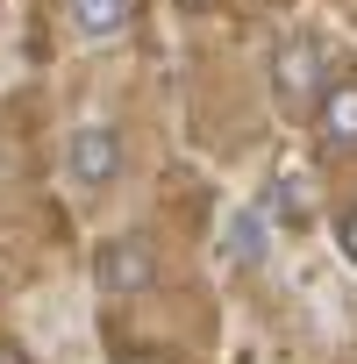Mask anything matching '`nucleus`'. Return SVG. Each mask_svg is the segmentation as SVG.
Instances as JSON below:
<instances>
[{
    "label": "nucleus",
    "instance_id": "10",
    "mask_svg": "<svg viewBox=\"0 0 357 364\" xmlns=\"http://www.w3.org/2000/svg\"><path fill=\"white\" fill-rule=\"evenodd\" d=\"M129 364H157V357H150V350H136V357H129Z\"/></svg>",
    "mask_w": 357,
    "mask_h": 364
},
{
    "label": "nucleus",
    "instance_id": "2",
    "mask_svg": "<svg viewBox=\"0 0 357 364\" xmlns=\"http://www.w3.org/2000/svg\"><path fill=\"white\" fill-rule=\"evenodd\" d=\"M122 171H129V136L114 122H79L65 136V178H72V193L100 200L122 186Z\"/></svg>",
    "mask_w": 357,
    "mask_h": 364
},
{
    "label": "nucleus",
    "instance_id": "11",
    "mask_svg": "<svg viewBox=\"0 0 357 364\" xmlns=\"http://www.w3.org/2000/svg\"><path fill=\"white\" fill-rule=\"evenodd\" d=\"M178 8H208V0H178Z\"/></svg>",
    "mask_w": 357,
    "mask_h": 364
},
{
    "label": "nucleus",
    "instance_id": "9",
    "mask_svg": "<svg viewBox=\"0 0 357 364\" xmlns=\"http://www.w3.org/2000/svg\"><path fill=\"white\" fill-rule=\"evenodd\" d=\"M0 364H29V357H22V350H15V343H0Z\"/></svg>",
    "mask_w": 357,
    "mask_h": 364
},
{
    "label": "nucleus",
    "instance_id": "6",
    "mask_svg": "<svg viewBox=\"0 0 357 364\" xmlns=\"http://www.w3.org/2000/svg\"><path fill=\"white\" fill-rule=\"evenodd\" d=\"M265 208H243L229 229H222V264H236V272H257L265 264Z\"/></svg>",
    "mask_w": 357,
    "mask_h": 364
},
{
    "label": "nucleus",
    "instance_id": "8",
    "mask_svg": "<svg viewBox=\"0 0 357 364\" xmlns=\"http://www.w3.org/2000/svg\"><path fill=\"white\" fill-rule=\"evenodd\" d=\"M336 250H343V264L357 272V200H350V208H336Z\"/></svg>",
    "mask_w": 357,
    "mask_h": 364
},
{
    "label": "nucleus",
    "instance_id": "5",
    "mask_svg": "<svg viewBox=\"0 0 357 364\" xmlns=\"http://www.w3.org/2000/svg\"><path fill=\"white\" fill-rule=\"evenodd\" d=\"M65 22L79 43H122L136 22V0H65Z\"/></svg>",
    "mask_w": 357,
    "mask_h": 364
},
{
    "label": "nucleus",
    "instance_id": "1",
    "mask_svg": "<svg viewBox=\"0 0 357 364\" xmlns=\"http://www.w3.org/2000/svg\"><path fill=\"white\" fill-rule=\"evenodd\" d=\"M265 93H272V107H279L286 122H314V107H321V93H329V65H321V43H314L307 29H293V36L272 43Z\"/></svg>",
    "mask_w": 357,
    "mask_h": 364
},
{
    "label": "nucleus",
    "instance_id": "7",
    "mask_svg": "<svg viewBox=\"0 0 357 364\" xmlns=\"http://www.w3.org/2000/svg\"><path fill=\"white\" fill-rule=\"evenodd\" d=\"M307 215H314V193H307V178H300V171H286V178H272V186H265V222L300 229Z\"/></svg>",
    "mask_w": 357,
    "mask_h": 364
},
{
    "label": "nucleus",
    "instance_id": "4",
    "mask_svg": "<svg viewBox=\"0 0 357 364\" xmlns=\"http://www.w3.org/2000/svg\"><path fill=\"white\" fill-rule=\"evenodd\" d=\"M307 136H314L321 157H357V79H336V86L321 93Z\"/></svg>",
    "mask_w": 357,
    "mask_h": 364
},
{
    "label": "nucleus",
    "instance_id": "3",
    "mask_svg": "<svg viewBox=\"0 0 357 364\" xmlns=\"http://www.w3.org/2000/svg\"><path fill=\"white\" fill-rule=\"evenodd\" d=\"M157 272H164V257H157V243H150L143 229L107 236V243L93 250V286H100V300H136V293L157 286Z\"/></svg>",
    "mask_w": 357,
    "mask_h": 364
}]
</instances>
